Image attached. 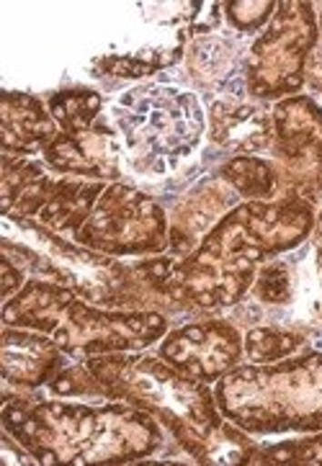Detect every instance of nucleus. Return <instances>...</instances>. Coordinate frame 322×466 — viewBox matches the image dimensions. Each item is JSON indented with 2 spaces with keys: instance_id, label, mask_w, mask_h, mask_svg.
Here are the masks:
<instances>
[{
  "instance_id": "11",
  "label": "nucleus",
  "mask_w": 322,
  "mask_h": 466,
  "mask_svg": "<svg viewBox=\"0 0 322 466\" xmlns=\"http://www.w3.org/2000/svg\"><path fill=\"white\" fill-rule=\"evenodd\" d=\"M274 114L240 96L216 98L209 108V139L235 155H256L274 147Z\"/></svg>"
},
{
  "instance_id": "15",
  "label": "nucleus",
  "mask_w": 322,
  "mask_h": 466,
  "mask_svg": "<svg viewBox=\"0 0 322 466\" xmlns=\"http://www.w3.org/2000/svg\"><path fill=\"white\" fill-rule=\"evenodd\" d=\"M219 178L227 181L237 196L250 201H271L278 191V173L271 163L256 155H237L219 170Z\"/></svg>"
},
{
  "instance_id": "17",
  "label": "nucleus",
  "mask_w": 322,
  "mask_h": 466,
  "mask_svg": "<svg viewBox=\"0 0 322 466\" xmlns=\"http://www.w3.org/2000/svg\"><path fill=\"white\" fill-rule=\"evenodd\" d=\"M243 343H246V356L253 363H277L307 346V335L281 325H263V328H250Z\"/></svg>"
},
{
  "instance_id": "21",
  "label": "nucleus",
  "mask_w": 322,
  "mask_h": 466,
  "mask_svg": "<svg viewBox=\"0 0 322 466\" xmlns=\"http://www.w3.org/2000/svg\"><path fill=\"white\" fill-rule=\"evenodd\" d=\"M3 297H5V301L14 297L15 289H21V281H24V268L18 266V263H14L8 256H3Z\"/></svg>"
},
{
  "instance_id": "10",
  "label": "nucleus",
  "mask_w": 322,
  "mask_h": 466,
  "mask_svg": "<svg viewBox=\"0 0 322 466\" xmlns=\"http://www.w3.org/2000/svg\"><path fill=\"white\" fill-rule=\"evenodd\" d=\"M122 142L106 121H96L83 135L55 137L45 147V163L65 176L83 178H119L122 176Z\"/></svg>"
},
{
  "instance_id": "22",
  "label": "nucleus",
  "mask_w": 322,
  "mask_h": 466,
  "mask_svg": "<svg viewBox=\"0 0 322 466\" xmlns=\"http://www.w3.org/2000/svg\"><path fill=\"white\" fill-rule=\"evenodd\" d=\"M320 24H322V15H320Z\"/></svg>"
},
{
  "instance_id": "20",
  "label": "nucleus",
  "mask_w": 322,
  "mask_h": 466,
  "mask_svg": "<svg viewBox=\"0 0 322 466\" xmlns=\"http://www.w3.org/2000/svg\"><path fill=\"white\" fill-rule=\"evenodd\" d=\"M278 3L261 0V3H227L225 14L227 21L237 31H258L263 24H268V18L277 14Z\"/></svg>"
},
{
  "instance_id": "19",
  "label": "nucleus",
  "mask_w": 322,
  "mask_h": 466,
  "mask_svg": "<svg viewBox=\"0 0 322 466\" xmlns=\"http://www.w3.org/2000/svg\"><path fill=\"white\" fill-rule=\"evenodd\" d=\"M250 464H322V433L277 446H256Z\"/></svg>"
},
{
  "instance_id": "1",
  "label": "nucleus",
  "mask_w": 322,
  "mask_h": 466,
  "mask_svg": "<svg viewBox=\"0 0 322 466\" xmlns=\"http://www.w3.org/2000/svg\"><path fill=\"white\" fill-rule=\"evenodd\" d=\"M108 400H122L163 422L196 464H250L256 443L243 428L222 420L215 394L204 381L176 371L160 356L86 359Z\"/></svg>"
},
{
  "instance_id": "7",
  "label": "nucleus",
  "mask_w": 322,
  "mask_h": 466,
  "mask_svg": "<svg viewBox=\"0 0 322 466\" xmlns=\"http://www.w3.org/2000/svg\"><path fill=\"white\" fill-rule=\"evenodd\" d=\"M75 242L111 258L163 253L170 248L168 217L155 198L114 183L101 191Z\"/></svg>"
},
{
  "instance_id": "5",
  "label": "nucleus",
  "mask_w": 322,
  "mask_h": 466,
  "mask_svg": "<svg viewBox=\"0 0 322 466\" xmlns=\"http://www.w3.org/2000/svg\"><path fill=\"white\" fill-rule=\"evenodd\" d=\"M132 166L166 173L199 147L204 111L194 93L170 86H142L119 96L111 108Z\"/></svg>"
},
{
  "instance_id": "12",
  "label": "nucleus",
  "mask_w": 322,
  "mask_h": 466,
  "mask_svg": "<svg viewBox=\"0 0 322 466\" xmlns=\"http://www.w3.org/2000/svg\"><path fill=\"white\" fill-rule=\"evenodd\" d=\"M65 350L55 338H46L45 332H29L24 328L15 330L14 325H5L3 330V376L5 384H14L21 390H36L49 384L60 374L65 363Z\"/></svg>"
},
{
  "instance_id": "3",
  "label": "nucleus",
  "mask_w": 322,
  "mask_h": 466,
  "mask_svg": "<svg viewBox=\"0 0 322 466\" xmlns=\"http://www.w3.org/2000/svg\"><path fill=\"white\" fill-rule=\"evenodd\" d=\"M3 322L45 332L75 361L119 350H142L168 332V317L160 312H104L91 301L77 299L67 286L36 279L5 301Z\"/></svg>"
},
{
  "instance_id": "9",
  "label": "nucleus",
  "mask_w": 322,
  "mask_h": 466,
  "mask_svg": "<svg viewBox=\"0 0 322 466\" xmlns=\"http://www.w3.org/2000/svg\"><path fill=\"white\" fill-rule=\"evenodd\" d=\"M243 350V335L230 319H206L168 332L160 343V359L176 371L209 384L232 371Z\"/></svg>"
},
{
  "instance_id": "13",
  "label": "nucleus",
  "mask_w": 322,
  "mask_h": 466,
  "mask_svg": "<svg viewBox=\"0 0 322 466\" xmlns=\"http://www.w3.org/2000/svg\"><path fill=\"white\" fill-rule=\"evenodd\" d=\"M3 152L15 157H29L36 152H45V147L60 135L57 121L52 119L49 108L29 96V93L3 91Z\"/></svg>"
},
{
  "instance_id": "14",
  "label": "nucleus",
  "mask_w": 322,
  "mask_h": 466,
  "mask_svg": "<svg viewBox=\"0 0 322 466\" xmlns=\"http://www.w3.org/2000/svg\"><path fill=\"white\" fill-rule=\"evenodd\" d=\"M188 70L199 86L212 91L225 88L235 76L246 77L243 70H237V52L232 49L230 39L215 34L194 36L188 49Z\"/></svg>"
},
{
  "instance_id": "6",
  "label": "nucleus",
  "mask_w": 322,
  "mask_h": 466,
  "mask_svg": "<svg viewBox=\"0 0 322 466\" xmlns=\"http://www.w3.org/2000/svg\"><path fill=\"white\" fill-rule=\"evenodd\" d=\"M317 45V24L309 3H278L268 29L253 42L243 73L253 98L274 101L305 86V70Z\"/></svg>"
},
{
  "instance_id": "16",
  "label": "nucleus",
  "mask_w": 322,
  "mask_h": 466,
  "mask_svg": "<svg viewBox=\"0 0 322 466\" xmlns=\"http://www.w3.org/2000/svg\"><path fill=\"white\" fill-rule=\"evenodd\" d=\"M104 98L91 88H65L49 96V114L65 135H83L98 121Z\"/></svg>"
},
{
  "instance_id": "18",
  "label": "nucleus",
  "mask_w": 322,
  "mask_h": 466,
  "mask_svg": "<svg viewBox=\"0 0 322 466\" xmlns=\"http://www.w3.org/2000/svg\"><path fill=\"white\" fill-rule=\"evenodd\" d=\"M253 297L263 307L284 309L294 299V263L292 260H268L263 263L256 281H253Z\"/></svg>"
},
{
  "instance_id": "8",
  "label": "nucleus",
  "mask_w": 322,
  "mask_h": 466,
  "mask_svg": "<svg viewBox=\"0 0 322 466\" xmlns=\"http://www.w3.org/2000/svg\"><path fill=\"white\" fill-rule=\"evenodd\" d=\"M274 147L294 194L322 201V108L307 96H294L274 108Z\"/></svg>"
},
{
  "instance_id": "2",
  "label": "nucleus",
  "mask_w": 322,
  "mask_h": 466,
  "mask_svg": "<svg viewBox=\"0 0 322 466\" xmlns=\"http://www.w3.org/2000/svg\"><path fill=\"white\" fill-rule=\"evenodd\" d=\"M3 428L39 464H124L163 446L157 420L132 405L36 402L5 394Z\"/></svg>"
},
{
  "instance_id": "4",
  "label": "nucleus",
  "mask_w": 322,
  "mask_h": 466,
  "mask_svg": "<svg viewBox=\"0 0 322 466\" xmlns=\"http://www.w3.org/2000/svg\"><path fill=\"white\" fill-rule=\"evenodd\" d=\"M222 418L246 433L322 431V353L232 369L216 381Z\"/></svg>"
}]
</instances>
